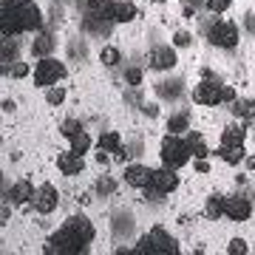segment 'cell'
Returning a JSON list of instances; mask_svg holds the SVG:
<instances>
[{"label":"cell","mask_w":255,"mask_h":255,"mask_svg":"<svg viewBox=\"0 0 255 255\" xmlns=\"http://www.w3.org/2000/svg\"><path fill=\"white\" fill-rule=\"evenodd\" d=\"M100 63L105 65V68H117L119 63H122V54H119L117 46H105L100 51Z\"/></svg>","instance_id":"d4e9b609"},{"label":"cell","mask_w":255,"mask_h":255,"mask_svg":"<svg viewBox=\"0 0 255 255\" xmlns=\"http://www.w3.org/2000/svg\"><path fill=\"white\" fill-rule=\"evenodd\" d=\"M193 100L199 105H221L224 102V82L213 80V77H204L201 82H196Z\"/></svg>","instance_id":"8992f818"},{"label":"cell","mask_w":255,"mask_h":255,"mask_svg":"<svg viewBox=\"0 0 255 255\" xmlns=\"http://www.w3.org/2000/svg\"><path fill=\"white\" fill-rule=\"evenodd\" d=\"M51 48H54L51 37H48V34H40L34 43H31V54H34V57H48V51H51Z\"/></svg>","instance_id":"4316f807"},{"label":"cell","mask_w":255,"mask_h":255,"mask_svg":"<svg viewBox=\"0 0 255 255\" xmlns=\"http://www.w3.org/2000/svg\"><path fill=\"white\" fill-rule=\"evenodd\" d=\"M247 250H250V247H247L244 238H233V241L227 244V253H230V255H244Z\"/></svg>","instance_id":"4dcf8cb0"},{"label":"cell","mask_w":255,"mask_h":255,"mask_svg":"<svg viewBox=\"0 0 255 255\" xmlns=\"http://www.w3.org/2000/svg\"><path fill=\"white\" fill-rule=\"evenodd\" d=\"M114 159H117V162H125V159H128V150H122V147H119V150H117V156H114Z\"/></svg>","instance_id":"60d3db41"},{"label":"cell","mask_w":255,"mask_h":255,"mask_svg":"<svg viewBox=\"0 0 255 255\" xmlns=\"http://www.w3.org/2000/svg\"><path fill=\"white\" fill-rule=\"evenodd\" d=\"M85 250H88V244H85L80 236H74L68 227H60L57 233H51V238L46 241L48 255H77V253H85Z\"/></svg>","instance_id":"3957f363"},{"label":"cell","mask_w":255,"mask_h":255,"mask_svg":"<svg viewBox=\"0 0 255 255\" xmlns=\"http://www.w3.org/2000/svg\"><path fill=\"white\" fill-rule=\"evenodd\" d=\"M247 142V128L241 122H233L221 130V145H244Z\"/></svg>","instance_id":"ffe728a7"},{"label":"cell","mask_w":255,"mask_h":255,"mask_svg":"<svg viewBox=\"0 0 255 255\" xmlns=\"http://www.w3.org/2000/svg\"><path fill=\"white\" fill-rule=\"evenodd\" d=\"M207 40L216 48H236L238 46V26L233 20H213L207 26Z\"/></svg>","instance_id":"5b68a950"},{"label":"cell","mask_w":255,"mask_h":255,"mask_svg":"<svg viewBox=\"0 0 255 255\" xmlns=\"http://www.w3.org/2000/svg\"><path fill=\"white\" fill-rule=\"evenodd\" d=\"M125 80H128V85H142V71L139 68H128Z\"/></svg>","instance_id":"836d02e7"},{"label":"cell","mask_w":255,"mask_h":255,"mask_svg":"<svg viewBox=\"0 0 255 255\" xmlns=\"http://www.w3.org/2000/svg\"><path fill=\"white\" fill-rule=\"evenodd\" d=\"M63 227H68L74 236H80L85 244H91L94 238H97V230H94V224H91L88 216H68V219L63 221Z\"/></svg>","instance_id":"5bb4252c"},{"label":"cell","mask_w":255,"mask_h":255,"mask_svg":"<svg viewBox=\"0 0 255 255\" xmlns=\"http://www.w3.org/2000/svg\"><path fill=\"white\" fill-rule=\"evenodd\" d=\"M167 130L170 133H187L190 130V119L184 114H173V117H167Z\"/></svg>","instance_id":"484cf974"},{"label":"cell","mask_w":255,"mask_h":255,"mask_svg":"<svg viewBox=\"0 0 255 255\" xmlns=\"http://www.w3.org/2000/svg\"><path fill=\"white\" fill-rule=\"evenodd\" d=\"M0 31H3V37L23 34V20H20L17 0H3L0 3Z\"/></svg>","instance_id":"52a82bcc"},{"label":"cell","mask_w":255,"mask_h":255,"mask_svg":"<svg viewBox=\"0 0 255 255\" xmlns=\"http://www.w3.org/2000/svg\"><path fill=\"white\" fill-rule=\"evenodd\" d=\"M224 201H227V196H221V193H213V196H210L207 199V204H204V216H207V219H221V216H224Z\"/></svg>","instance_id":"44dd1931"},{"label":"cell","mask_w":255,"mask_h":255,"mask_svg":"<svg viewBox=\"0 0 255 255\" xmlns=\"http://www.w3.org/2000/svg\"><path fill=\"white\" fill-rule=\"evenodd\" d=\"M147 3H162V0H147Z\"/></svg>","instance_id":"7bdbcfd3"},{"label":"cell","mask_w":255,"mask_h":255,"mask_svg":"<svg viewBox=\"0 0 255 255\" xmlns=\"http://www.w3.org/2000/svg\"><path fill=\"white\" fill-rule=\"evenodd\" d=\"M196 170H199V173H210V164H207V159H196Z\"/></svg>","instance_id":"8d00e7d4"},{"label":"cell","mask_w":255,"mask_h":255,"mask_svg":"<svg viewBox=\"0 0 255 255\" xmlns=\"http://www.w3.org/2000/svg\"><path fill=\"white\" fill-rule=\"evenodd\" d=\"M97 147H100V150H108V153H117L119 147H122V136H119V130H105V133H100Z\"/></svg>","instance_id":"7402d4cb"},{"label":"cell","mask_w":255,"mask_h":255,"mask_svg":"<svg viewBox=\"0 0 255 255\" xmlns=\"http://www.w3.org/2000/svg\"><path fill=\"white\" fill-rule=\"evenodd\" d=\"M224 216L230 221H247L253 216V201L244 199V196H227V201H224Z\"/></svg>","instance_id":"4fadbf2b"},{"label":"cell","mask_w":255,"mask_h":255,"mask_svg":"<svg viewBox=\"0 0 255 255\" xmlns=\"http://www.w3.org/2000/svg\"><path fill=\"white\" fill-rule=\"evenodd\" d=\"M111 159H108V150H100V153H97V164H108Z\"/></svg>","instance_id":"74e56055"},{"label":"cell","mask_w":255,"mask_h":255,"mask_svg":"<svg viewBox=\"0 0 255 255\" xmlns=\"http://www.w3.org/2000/svg\"><path fill=\"white\" fill-rule=\"evenodd\" d=\"M238 100V94H236V88H233V85H224V102H230V105H233V102Z\"/></svg>","instance_id":"d590c367"},{"label":"cell","mask_w":255,"mask_h":255,"mask_svg":"<svg viewBox=\"0 0 255 255\" xmlns=\"http://www.w3.org/2000/svg\"><path fill=\"white\" fill-rule=\"evenodd\" d=\"M159 156H162V164L164 167H184V164L190 162V147H187V139H182L179 133H167L162 139V145H159Z\"/></svg>","instance_id":"7a4b0ae2"},{"label":"cell","mask_w":255,"mask_h":255,"mask_svg":"<svg viewBox=\"0 0 255 255\" xmlns=\"http://www.w3.org/2000/svg\"><path fill=\"white\" fill-rule=\"evenodd\" d=\"M136 20V6L130 0H105V23H130Z\"/></svg>","instance_id":"9c48e42d"},{"label":"cell","mask_w":255,"mask_h":255,"mask_svg":"<svg viewBox=\"0 0 255 255\" xmlns=\"http://www.w3.org/2000/svg\"><path fill=\"white\" fill-rule=\"evenodd\" d=\"M176 253H179V241L164 227H153L150 233L139 238L136 250H128V255H176Z\"/></svg>","instance_id":"6da1fadb"},{"label":"cell","mask_w":255,"mask_h":255,"mask_svg":"<svg viewBox=\"0 0 255 255\" xmlns=\"http://www.w3.org/2000/svg\"><path fill=\"white\" fill-rule=\"evenodd\" d=\"M193 3H196V0H193Z\"/></svg>","instance_id":"ee69618b"},{"label":"cell","mask_w":255,"mask_h":255,"mask_svg":"<svg viewBox=\"0 0 255 255\" xmlns=\"http://www.w3.org/2000/svg\"><path fill=\"white\" fill-rule=\"evenodd\" d=\"M150 187L153 190H159L162 196H167V193L179 190V173H176L173 167H159V170H153V176H150Z\"/></svg>","instance_id":"7c38bea8"},{"label":"cell","mask_w":255,"mask_h":255,"mask_svg":"<svg viewBox=\"0 0 255 255\" xmlns=\"http://www.w3.org/2000/svg\"><path fill=\"white\" fill-rule=\"evenodd\" d=\"M219 159L224 164H230V167H236V164H241L247 159V150H244V145H221Z\"/></svg>","instance_id":"ac0fdd59"},{"label":"cell","mask_w":255,"mask_h":255,"mask_svg":"<svg viewBox=\"0 0 255 255\" xmlns=\"http://www.w3.org/2000/svg\"><path fill=\"white\" fill-rule=\"evenodd\" d=\"M65 65L57 60V57H40L34 65V85H40V88H51V85H57V82L65 80Z\"/></svg>","instance_id":"277c9868"},{"label":"cell","mask_w":255,"mask_h":255,"mask_svg":"<svg viewBox=\"0 0 255 255\" xmlns=\"http://www.w3.org/2000/svg\"><path fill=\"white\" fill-rule=\"evenodd\" d=\"M34 193L37 187L28 179H20V182L11 184V190H9V201L11 204H17V207H23V204H28V201L34 199Z\"/></svg>","instance_id":"e0dca14e"},{"label":"cell","mask_w":255,"mask_h":255,"mask_svg":"<svg viewBox=\"0 0 255 255\" xmlns=\"http://www.w3.org/2000/svg\"><path fill=\"white\" fill-rule=\"evenodd\" d=\"M77 130H82L80 119H65V122H63V128H60V133H63V136H74Z\"/></svg>","instance_id":"1f68e13d"},{"label":"cell","mask_w":255,"mask_h":255,"mask_svg":"<svg viewBox=\"0 0 255 255\" xmlns=\"http://www.w3.org/2000/svg\"><path fill=\"white\" fill-rule=\"evenodd\" d=\"M247 28H250V31L255 34V17H253V20H247Z\"/></svg>","instance_id":"b9f144b4"},{"label":"cell","mask_w":255,"mask_h":255,"mask_svg":"<svg viewBox=\"0 0 255 255\" xmlns=\"http://www.w3.org/2000/svg\"><path fill=\"white\" fill-rule=\"evenodd\" d=\"M184 139H187V147H190L193 159H207L210 156V147H207V142H204V136H201L199 130H187Z\"/></svg>","instance_id":"d6986e66"},{"label":"cell","mask_w":255,"mask_h":255,"mask_svg":"<svg viewBox=\"0 0 255 255\" xmlns=\"http://www.w3.org/2000/svg\"><path fill=\"white\" fill-rule=\"evenodd\" d=\"M20 20H23V31H40L43 28V11L34 0H17Z\"/></svg>","instance_id":"8fae6325"},{"label":"cell","mask_w":255,"mask_h":255,"mask_svg":"<svg viewBox=\"0 0 255 255\" xmlns=\"http://www.w3.org/2000/svg\"><path fill=\"white\" fill-rule=\"evenodd\" d=\"M14 108H17V105H14V102H11V100H6V102H3V111H6V114H11V111H14Z\"/></svg>","instance_id":"ab89813d"},{"label":"cell","mask_w":255,"mask_h":255,"mask_svg":"<svg viewBox=\"0 0 255 255\" xmlns=\"http://www.w3.org/2000/svg\"><path fill=\"white\" fill-rule=\"evenodd\" d=\"M173 46L176 48H187L190 46V34H187V31H176L173 34Z\"/></svg>","instance_id":"d6a6232c"},{"label":"cell","mask_w":255,"mask_h":255,"mask_svg":"<svg viewBox=\"0 0 255 255\" xmlns=\"http://www.w3.org/2000/svg\"><path fill=\"white\" fill-rule=\"evenodd\" d=\"M46 102L48 105H63L65 102V88L63 85H51V88L46 91Z\"/></svg>","instance_id":"f1b7e54d"},{"label":"cell","mask_w":255,"mask_h":255,"mask_svg":"<svg viewBox=\"0 0 255 255\" xmlns=\"http://www.w3.org/2000/svg\"><path fill=\"white\" fill-rule=\"evenodd\" d=\"M57 170L63 176H77V173L85 170V159H82V153H77V150L57 153Z\"/></svg>","instance_id":"9a60e30c"},{"label":"cell","mask_w":255,"mask_h":255,"mask_svg":"<svg viewBox=\"0 0 255 255\" xmlns=\"http://www.w3.org/2000/svg\"><path fill=\"white\" fill-rule=\"evenodd\" d=\"M97 190L100 193H114V182H111V179H100V182H97Z\"/></svg>","instance_id":"e575fe53"},{"label":"cell","mask_w":255,"mask_h":255,"mask_svg":"<svg viewBox=\"0 0 255 255\" xmlns=\"http://www.w3.org/2000/svg\"><path fill=\"white\" fill-rule=\"evenodd\" d=\"M68 142H71V150H77V153H88L91 150V136L85 133V130H77L74 136H68Z\"/></svg>","instance_id":"cb8c5ba5"},{"label":"cell","mask_w":255,"mask_h":255,"mask_svg":"<svg viewBox=\"0 0 255 255\" xmlns=\"http://www.w3.org/2000/svg\"><path fill=\"white\" fill-rule=\"evenodd\" d=\"M145 60H147V68H153V71H170V68H176V63H179L176 48H170V46L150 48Z\"/></svg>","instance_id":"30bf717a"},{"label":"cell","mask_w":255,"mask_h":255,"mask_svg":"<svg viewBox=\"0 0 255 255\" xmlns=\"http://www.w3.org/2000/svg\"><path fill=\"white\" fill-rule=\"evenodd\" d=\"M204 6H207L210 14H224V11H230V6H233V0H204Z\"/></svg>","instance_id":"83f0119b"},{"label":"cell","mask_w":255,"mask_h":255,"mask_svg":"<svg viewBox=\"0 0 255 255\" xmlns=\"http://www.w3.org/2000/svg\"><path fill=\"white\" fill-rule=\"evenodd\" d=\"M233 114L241 122H253L255 119V100H236L233 102Z\"/></svg>","instance_id":"603a6c76"},{"label":"cell","mask_w":255,"mask_h":255,"mask_svg":"<svg viewBox=\"0 0 255 255\" xmlns=\"http://www.w3.org/2000/svg\"><path fill=\"white\" fill-rule=\"evenodd\" d=\"M244 167H247V170H255V153L244 159Z\"/></svg>","instance_id":"f35d334b"},{"label":"cell","mask_w":255,"mask_h":255,"mask_svg":"<svg viewBox=\"0 0 255 255\" xmlns=\"http://www.w3.org/2000/svg\"><path fill=\"white\" fill-rule=\"evenodd\" d=\"M28 74H31L28 63H20V60H14V65H11V77H14V80H26Z\"/></svg>","instance_id":"f546056e"},{"label":"cell","mask_w":255,"mask_h":255,"mask_svg":"<svg viewBox=\"0 0 255 255\" xmlns=\"http://www.w3.org/2000/svg\"><path fill=\"white\" fill-rule=\"evenodd\" d=\"M150 176H153V170L150 167H145V164H128L125 167V184L128 187H136V190H145L147 184H150Z\"/></svg>","instance_id":"2e32d148"},{"label":"cell","mask_w":255,"mask_h":255,"mask_svg":"<svg viewBox=\"0 0 255 255\" xmlns=\"http://www.w3.org/2000/svg\"><path fill=\"white\" fill-rule=\"evenodd\" d=\"M31 204H34V210L40 213V216H48V213H54L57 204H60V193H57V187L51 182H43L40 187H37Z\"/></svg>","instance_id":"ba28073f"}]
</instances>
